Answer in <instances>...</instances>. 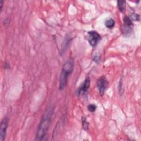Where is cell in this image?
Here are the masks:
<instances>
[{
	"instance_id": "cell-12",
	"label": "cell",
	"mask_w": 141,
	"mask_h": 141,
	"mask_svg": "<svg viewBox=\"0 0 141 141\" xmlns=\"http://www.w3.org/2000/svg\"><path fill=\"white\" fill-rule=\"evenodd\" d=\"M131 19L134 20H137H137H138L139 19V16L138 14L134 13L131 15Z\"/></svg>"
},
{
	"instance_id": "cell-13",
	"label": "cell",
	"mask_w": 141,
	"mask_h": 141,
	"mask_svg": "<svg viewBox=\"0 0 141 141\" xmlns=\"http://www.w3.org/2000/svg\"><path fill=\"white\" fill-rule=\"evenodd\" d=\"M119 92L120 94H122L123 92V85H122V80L120 81L119 83Z\"/></svg>"
},
{
	"instance_id": "cell-3",
	"label": "cell",
	"mask_w": 141,
	"mask_h": 141,
	"mask_svg": "<svg viewBox=\"0 0 141 141\" xmlns=\"http://www.w3.org/2000/svg\"><path fill=\"white\" fill-rule=\"evenodd\" d=\"M88 41L91 46L94 47L101 39L100 34L95 31H90L88 33Z\"/></svg>"
},
{
	"instance_id": "cell-5",
	"label": "cell",
	"mask_w": 141,
	"mask_h": 141,
	"mask_svg": "<svg viewBox=\"0 0 141 141\" xmlns=\"http://www.w3.org/2000/svg\"><path fill=\"white\" fill-rule=\"evenodd\" d=\"M108 86V81H107L106 78L103 76L99 79L97 82V87L98 88L100 94L103 96L104 94L105 90Z\"/></svg>"
},
{
	"instance_id": "cell-14",
	"label": "cell",
	"mask_w": 141,
	"mask_h": 141,
	"mask_svg": "<svg viewBox=\"0 0 141 141\" xmlns=\"http://www.w3.org/2000/svg\"><path fill=\"white\" fill-rule=\"evenodd\" d=\"M94 61H95V62H99V60H100V57H99L98 55H96L94 57Z\"/></svg>"
},
{
	"instance_id": "cell-9",
	"label": "cell",
	"mask_w": 141,
	"mask_h": 141,
	"mask_svg": "<svg viewBox=\"0 0 141 141\" xmlns=\"http://www.w3.org/2000/svg\"><path fill=\"white\" fill-rule=\"evenodd\" d=\"M115 20L113 19H109L108 20H107L105 23V26L108 28H113L115 26Z\"/></svg>"
},
{
	"instance_id": "cell-7",
	"label": "cell",
	"mask_w": 141,
	"mask_h": 141,
	"mask_svg": "<svg viewBox=\"0 0 141 141\" xmlns=\"http://www.w3.org/2000/svg\"><path fill=\"white\" fill-rule=\"evenodd\" d=\"M90 83V79L89 77H87L85 79L84 82L83 83V84L78 88L77 92L78 95H80L81 94H84V93H85L87 91H88L89 88Z\"/></svg>"
},
{
	"instance_id": "cell-11",
	"label": "cell",
	"mask_w": 141,
	"mask_h": 141,
	"mask_svg": "<svg viewBox=\"0 0 141 141\" xmlns=\"http://www.w3.org/2000/svg\"><path fill=\"white\" fill-rule=\"evenodd\" d=\"M87 108H88V110L89 111L91 112V113H93V112H94L95 110H96L97 106L94 104H89L88 106V107H87Z\"/></svg>"
},
{
	"instance_id": "cell-1",
	"label": "cell",
	"mask_w": 141,
	"mask_h": 141,
	"mask_svg": "<svg viewBox=\"0 0 141 141\" xmlns=\"http://www.w3.org/2000/svg\"><path fill=\"white\" fill-rule=\"evenodd\" d=\"M53 113L52 109L49 108L43 115L40 122L39 127L37 131L36 140H43L46 137L50 125L51 116Z\"/></svg>"
},
{
	"instance_id": "cell-8",
	"label": "cell",
	"mask_w": 141,
	"mask_h": 141,
	"mask_svg": "<svg viewBox=\"0 0 141 141\" xmlns=\"http://www.w3.org/2000/svg\"><path fill=\"white\" fill-rule=\"evenodd\" d=\"M118 7L119 8L120 11H121V12H122V13H123V12H125L126 10V1H123V0L118 1Z\"/></svg>"
},
{
	"instance_id": "cell-10",
	"label": "cell",
	"mask_w": 141,
	"mask_h": 141,
	"mask_svg": "<svg viewBox=\"0 0 141 141\" xmlns=\"http://www.w3.org/2000/svg\"><path fill=\"white\" fill-rule=\"evenodd\" d=\"M82 125H83V128L85 130H87L88 129L89 123L87 121L86 118L85 117L82 118Z\"/></svg>"
},
{
	"instance_id": "cell-15",
	"label": "cell",
	"mask_w": 141,
	"mask_h": 141,
	"mask_svg": "<svg viewBox=\"0 0 141 141\" xmlns=\"http://www.w3.org/2000/svg\"><path fill=\"white\" fill-rule=\"evenodd\" d=\"M2 5H3V1H1V10L2 8Z\"/></svg>"
},
{
	"instance_id": "cell-6",
	"label": "cell",
	"mask_w": 141,
	"mask_h": 141,
	"mask_svg": "<svg viewBox=\"0 0 141 141\" xmlns=\"http://www.w3.org/2000/svg\"><path fill=\"white\" fill-rule=\"evenodd\" d=\"M8 123V119L7 117H5L2 120L1 123V130H0V140L1 141H3L5 139Z\"/></svg>"
},
{
	"instance_id": "cell-2",
	"label": "cell",
	"mask_w": 141,
	"mask_h": 141,
	"mask_svg": "<svg viewBox=\"0 0 141 141\" xmlns=\"http://www.w3.org/2000/svg\"><path fill=\"white\" fill-rule=\"evenodd\" d=\"M74 69V61L69 59L64 64L60 76V89H64L66 86L68 78Z\"/></svg>"
},
{
	"instance_id": "cell-4",
	"label": "cell",
	"mask_w": 141,
	"mask_h": 141,
	"mask_svg": "<svg viewBox=\"0 0 141 141\" xmlns=\"http://www.w3.org/2000/svg\"><path fill=\"white\" fill-rule=\"evenodd\" d=\"M123 25L122 26V32L124 34L128 35L132 30L133 28V23L132 20L129 17L125 16L123 19Z\"/></svg>"
}]
</instances>
